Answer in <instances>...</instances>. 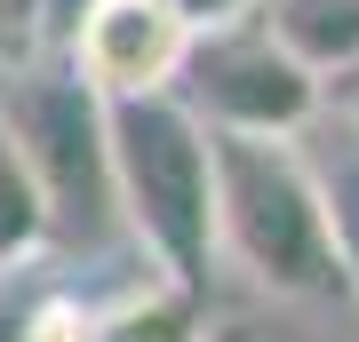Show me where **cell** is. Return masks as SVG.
Instances as JSON below:
<instances>
[{"instance_id":"13","label":"cell","mask_w":359,"mask_h":342,"mask_svg":"<svg viewBox=\"0 0 359 342\" xmlns=\"http://www.w3.org/2000/svg\"><path fill=\"white\" fill-rule=\"evenodd\" d=\"M200 342H208V334H200ZM216 342H231V334H216Z\"/></svg>"},{"instance_id":"5","label":"cell","mask_w":359,"mask_h":342,"mask_svg":"<svg viewBox=\"0 0 359 342\" xmlns=\"http://www.w3.org/2000/svg\"><path fill=\"white\" fill-rule=\"evenodd\" d=\"M184 48H192V24L168 0H80L65 64L88 96L128 104V96H176Z\"/></svg>"},{"instance_id":"12","label":"cell","mask_w":359,"mask_h":342,"mask_svg":"<svg viewBox=\"0 0 359 342\" xmlns=\"http://www.w3.org/2000/svg\"><path fill=\"white\" fill-rule=\"evenodd\" d=\"M25 16H32V0H0V32H16Z\"/></svg>"},{"instance_id":"3","label":"cell","mask_w":359,"mask_h":342,"mask_svg":"<svg viewBox=\"0 0 359 342\" xmlns=\"http://www.w3.org/2000/svg\"><path fill=\"white\" fill-rule=\"evenodd\" d=\"M0 127L25 152L40 199H48V239H128L112 191V143H104V96L80 88L72 64L56 72H16L0 88Z\"/></svg>"},{"instance_id":"8","label":"cell","mask_w":359,"mask_h":342,"mask_svg":"<svg viewBox=\"0 0 359 342\" xmlns=\"http://www.w3.org/2000/svg\"><path fill=\"white\" fill-rule=\"evenodd\" d=\"M264 16L311 72H327L359 48V0H264Z\"/></svg>"},{"instance_id":"6","label":"cell","mask_w":359,"mask_h":342,"mask_svg":"<svg viewBox=\"0 0 359 342\" xmlns=\"http://www.w3.org/2000/svg\"><path fill=\"white\" fill-rule=\"evenodd\" d=\"M295 143H304V167H311V183H320L327 231H335L344 271H351V287H359V120H344V112L320 104V112L295 127Z\"/></svg>"},{"instance_id":"9","label":"cell","mask_w":359,"mask_h":342,"mask_svg":"<svg viewBox=\"0 0 359 342\" xmlns=\"http://www.w3.org/2000/svg\"><path fill=\"white\" fill-rule=\"evenodd\" d=\"M40 247H48V199H40L25 152L8 143V127H0V271L40 255Z\"/></svg>"},{"instance_id":"7","label":"cell","mask_w":359,"mask_h":342,"mask_svg":"<svg viewBox=\"0 0 359 342\" xmlns=\"http://www.w3.org/2000/svg\"><path fill=\"white\" fill-rule=\"evenodd\" d=\"M88 342H200V327H192V287H176V279L152 271V287H136L128 303L88 311Z\"/></svg>"},{"instance_id":"1","label":"cell","mask_w":359,"mask_h":342,"mask_svg":"<svg viewBox=\"0 0 359 342\" xmlns=\"http://www.w3.org/2000/svg\"><path fill=\"white\" fill-rule=\"evenodd\" d=\"M216 152V247L248 271L264 294L287 303H344L351 271L327 231L320 183L304 167L295 136H248V127H208Z\"/></svg>"},{"instance_id":"2","label":"cell","mask_w":359,"mask_h":342,"mask_svg":"<svg viewBox=\"0 0 359 342\" xmlns=\"http://www.w3.org/2000/svg\"><path fill=\"white\" fill-rule=\"evenodd\" d=\"M104 143H112V191L120 223L144 247L160 279L192 287L216 263V152L208 127L176 96H128L104 104Z\"/></svg>"},{"instance_id":"11","label":"cell","mask_w":359,"mask_h":342,"mask_svg":"<svg viewBox=\"0 0 359 342\" xmlns=\"http://www.w3.org/2000/svg\"><path fill=\"white\" fill-rule=\"evenodd\" d=\"M168 8H176V16H184L192 32H208V24H231V16L264 8V0H168Z\"/></svg>"},{"instance_id":"4","label":"cell","mask_w":359,"mask_h":342,"mask_svg":"<svg viewBox=\"0 0 359 342\" xmlns=\"http://www.w3.org/2000/svg\"><path fill=\"white\" fill-rule=\"evenodd\" d=\"M176 104L200 127H248V136H295L320 112V72L271 32L264 8L231 16V24L192 32L176 72Z\"/></svg>"},{"instance_id":"10","label":"cell","mask_w":359,"mask_h":342,"mask_svg":"<svg viewBox=\"0 0 359 342\" xmlns=\"http://www.w3.org/2000/svg\"><path fill=\"white\" fill-rule=\"evenodd\" d=\"M320 104H327V112H344V120H359V48L320 72Z\"/></svg>"}]
</instances>
